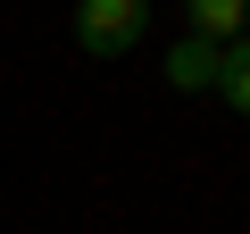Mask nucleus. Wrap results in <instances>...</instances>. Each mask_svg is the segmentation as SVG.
Masks as SVG:
<instances>
[{"instance_id": "obj_4", "label": "nucleus", "mask_w": 250, "mask_h": 234, "mask_svg": "<svg viewBox=\"0 0 250 234\" xmlns=\"http://www.w3.org/2000/svg\"><path fill=\"white\" fill-rule=\"evenodd\" d=\"M217 100H225L233 117H250V34H242V42H225V67H217Z\"/></svg>"}, {"instance_id": "obj_2", "label": "nucleus", "mask_w": 250, "mask_h": 234, "mask_svg": "<svg viewBox=\"0 0 250 234\" xmlns=\"http://www.w3.org/2000/svg\"><path fill=\"white\" fill-rule=\"evenodd\" d=\"M217 67H225V42H200V34H184L175 50H167V92H217Z\"/></svg>"}, {"instance_id": "obj_1", "label": "nucleus", "mask_w": 250, "mask_h": 234, "mask_svg": "<svg viewBox=\"0 0 250 234\" xmlns=\"http://www.w3.org/2000/svg\"><path fill=\"white\" fill-rule=\"evenodd\" d=\"M150 25V0H75V42L92 59H125Z\"/></svg>"}, {"instance_id": "obj_3", "label": "nucleus", "mask_w": 250, "mask_h": 234, "mask_svg": "<svg viewBox=\"0 0 250 234\" xmlns=\"http://www.w3.org/2000/svg\"><path fill=\"white\" fill-rule=\"evenodd\" d=\"M184 34H200V42H242V34H250V0H184Z\"/></svg>"}]
</instances>
